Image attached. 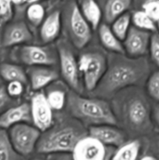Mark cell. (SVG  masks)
I'll list each match as a JSON object with an SVG mask.
<instances>
[{"mask_svg": "<svg viewBox=\"0 0 159 160\" xmlns=\"http://www.w3.org/2000/svg\"><path fill=\"white\" fill-rule=\"evenodd\" d=\"M0 160H26L11 144L8 131L0 128Z\"/></svg>", "mask_w": 159, "mask_h": 160, "instance_id": "cell-23", "label": "cell"}, {"mask_svg": "<svg viewBox=\"0 0 159 160\" xmlns=\"http://www.w3.org/2000/svg\"><path fill=\"white\" fill-rule=\"evenodd\" d=\"M88 135L85 127L72 117L62 120L42 132L36 146V151L42 154L72 153L78 142Z\"/></svg>", "mask_w": 159, "mask_h": 160, "instance_id": "cell-3", "label": "cell"}, {"mask_svg": "<svg viewBox=\"0 0 159 160\" xmlns=\"http://www.w3.org/2000/svg\"><path fill=\"white\" fill-rule=\"evenodd\" d=\"M67 94L60 89L50 91L46 95L47 101L52 110L59 111L63 109L66 103Z\"/></svg>", "mask_w": 159, "mask_h": 160, "instance_id": "cell-27", "label": "cell"}, {"mask_svg": "<svg viewBox=\"0 0 159 160\" xmlns=\"http://www.w3.org/2000/svg\"><path fill=\"white\" fill-rule=\"evenodd\" d=\"M141 2L142 3L146 2H159V0H141Z\"/></svg>", "mask_w": 159, "mask_h": 160, "instance_id": "cell-39", "label": "cell"}, {"mask_svg": "<svg viewBox=\"0 0 159 160\" xmlns=\"http://www.w3.org/2000/svg\"><path fill=\"white\" fill-rule=\"evenodd\" d=\"M132 5V0H106L103 16L107 23H112L118 17L127 12Z\"/></svg>", "mask_w": 159, "mask_h": 160, "instance_id": "cell-20", "label": "cell"}, {"mask_svg": "<svg viewBox=\"0 0 159 160\" xmlns=\"http://www.w3.org/2000/svg\"><path fill=\"white\" fill-rule=\"evenodd\" d=\"M32 160H44V159H41V158H35V159H34Z\"/></svg>", "mask_w": 159, "mask_h": 160, "instance_id": "cell-41", "label": "cell"}, {"mask_svg": "<svg viewBox=\"0 0 159 160\" xmlns=\"http://www.w3.org/2000/svg\"><path fill=\"white\" fill-rule=\"evenodd\" d=\"M152 33L143 31L136 27L129 28L123 40L125 52L131 58L144 57L149 52V45Z\"/></svg>", "mask_w": 159, "mask_h": 160, "instance_id": "cell-12", "label": "cell"}, {"mask_svg": "<svg viewBox=\"0 0 159 160\" xmlns=\"http://www.w3.org/2000/svg\"><path fill=\"white\" fill-rule=\"evenodd\" d=\"M146 87L150 98L159 102V70L151 73L146 82Z\"/></svg>", "mask_w": 159, "mask_h": 160, "instance_id": "cell-28", "label": "cell"}, {"mask_svg": "<svg viewBox=\"0 0 159 160\" xmlns=\"http://www.w3.org/2000/svg\"><path fill=\"white\" fill-rule=\"evenodd\" d=\"M33 41V34L26 23L23 21L9 23L4 27L1 38V46L10 48L28 44Z\"/></svg>", "mask_w": 159, "mask_h": 160, "instance_id": "cell-13", "label": "cell"}, {"mask_svg": "<svg viewBox=\"0 0 159 160\" xmlns=\"http://www.w3.org/2000/svg\"><path fill=\"white\" fill-rule=\"evenodd\" d=\"M112 147L104 145L90 135L81 139L72 152L73 160H110L113 156Z\"/></svg>", "mask_w": 159, "mask_h": 160, "instance_id": "cell-10", "label": "cell"}, {"mask_svg": "<svg viewBox=\"0 0 159 160\" xmlns=\"http://www.w3.org/2000/svg\"><path fill=\"white\" fill-rule=\"evenodd\" d=\"M149 53L151 59L156 67H159V33L151 34L149 45Z\"/></svg>", "mask_w": 159, "mask_h": 160, "instance_id": "cell-30", "label": "cell"}, {"mask_svg": "<svg viewBox=\"0 0 159 160\" xmlns=\"http://www.w3.org/2000/svg\"><path fill=\"white\" fill-rule=\"evenodd\" d=\"M151 73V65L145 56L131 58L113 53L102 79L92 92L93 95L102 99L110 98L123 89L143 84Z\"/></svg>", "mask_w": 159, "mask_h": 160, "instance_id": "cell-1", "label": "cell"}, {"mask_svg": "<svg viewBox=\"0 0 159 160\" xmlns=\"http://www.w3.org/2000/svg\"><path fill=\"white\" fill-rule=\"evenodd\" d=\"M28 75L34 91L41 90L59 78V73L49 67H31L28 70Z\"/></svg>", "mask_w": 159, "mask_h": 160, "instance_id": "cell-16", "label": "cell"}, {"mask_svg": "<svg viewBox=\"0 0 159 160\" xmlns=\"http://www.w3.org/2000/svg\"><path fill=\"white\" fill-rule=\"evenodd\" d=\"M0 76L7 82L19 81L26 84L28 81L26 73L21 67L9 62L0 64Z\"/></svg>", "mask_w": 159, "mask_h": 160, "instance_id": "cell-21", "label": "cell"}, {"mask_svg": "<svg viewBox=\"0 0 159 160\" xmlns=\"http://www.w3.org/2000/svg\"><path fill=\"white\" fill-rule=\"evenodd\" d=\"M62 16L59 10H55L44 20L41 25L40 37L44 44L51 43L59 37L62 26Z\"/></svg>", "mask_w": 159, "mask_h": 160, "instance_id": "cell-17", "label": "cell"}, {"mask_svg": "<svg viewBox=\"0 0 159 160\" xmlns=\"http://www.w3.org/2000/svg\"><path fill=\"white\" fill-rule=\"evenodd\" d=\"M131 23V14L129 12H126L120 16L112 23V31L115 34V35L119 39L120 41H123L126 37Z\"/></svg>", "mask_w": 159, "mask_h": 160, "instance_id": "cell-25", "label": "cell"}, {"mask_svg": "<svg viewBox=\"0 0 159 160\" xmlns=\"http://www.w3.org/2000/svg\"><path fill=\"white\" fill-rule=\"evenodd\" d=\"M131 20L134 27L151 33L157 32L156 23L151 20L143 10H137L131 16Z\"/></svg>", "mask_w": 159, "mask_h": 160, "instance_id": "cell-24", "label": "cell"}, {"mask_svg": "<svg viewBox=\"0 0 159 160\" xmlns=\"http://www.w3.org/2000/svg\"><path fill=\"white\" fill-rule=\"evenodd\" d=\"M79 8L90 28L97 30L100 26L102 12L96 0H79Z\"/></svg>", "mask_w": 159, "mask_h": 160, "instance_id": "cell-18", "label": "cell"}, {"mask_svg": "<svg viewBox=\"0 0 159 160\" xmlns=\"http://www.w3.org/2000/svg\"><path fill=\"white\" fill-rule=\"evenodd\" d=\"M98 29L100 42L101 45L108 51L117 54H125V50L121 41L115 35L110 27L107 23L100 24Z\"/></svg>", "mask_w": 159, "mask_h": 160, "instance_id": "cell-19", "label": "cell"}, {"mask_svg": "<svg viewBox=\"0 0 159 160\" xmlns=\"http://www.w3.org/2000/svg\"><path fill=\"white\" fill-rule=\"evenodd\" d=\"M26 15L28 21L33 26L38 27L45 20V9L41 3H34L26 8Z\"/></svg>", "mask_w": 159, "mask_h": 160, "instance_id": "cell-26", "label": "cell"}, {"mask_svg": "<svg viewBox=\"0 0 159 160\" xmlns=\"http://www.w3.org/2000/svg\"><path fill=\"white\" fill-rule=\"evenodd\" d=\"M8 134L14 149L26 157L36 149L41 132L34 126L24 123L12 126Z\"/></svg>", "mask_w": 159, "mask_h": 160, "instance_id": "cell-8", "label": "cell"}, {"mask_svg": "<svg viewBox=\"0 0 159 160\" xmlns=\"http://www.w3.org/2000/svg\"><path fill=\"white\" fill-rule=\"evenodd\" d=\"M107 64L105 56L98 52H86L80 56L79 70L88 92H93L96 88L107 70Z\"/></svg>", "mask_w": 159, "mask_h": 160, "instance_id": "cell-6", "label": "cell"}, {"mask_svg": "<svg viewBox=\"0 0 159 160\" xmlns=\"http://www.w3.org/2000/svg\"><path fill=\"white\" fill-rule=\"evenodd\" d=\"M19 61L30 67H51L59 62L57 48L46 45H24L17 51Z\"/></svg>", "mask_w": 159, "mask_h": 160, "instance_id": "cell-9", "label": "cell"}, {"mask_svg": "<svg viewBox=\"0 0 159 160\" xmlns=\"http://www.w3.org/2000/svg\"><path fill=\"white\" fill-rule=\"evenodd\" d=\"M142 10L154 22L159 20V2H146L141 4Z\"/></svg>", "mask_w": 159, "mask_h": 160, "instance_id": "cell-31", "label": "cell"}, {"mask_svg": "<svg viewBox=\"0 0 159 160\" xmlns=\"http://www.w3.org/2000/svg\"><path fill=\"white\" fill-rule=\"evenodd\" d=\"M143 92H136L124 102L123 118L126 126L133 132L147 134L154 130L150 103Z\"/></svg>", "mask_w": 159, "mask_h": 160, "instance_id": "cell-4", "label": "cell"}, {"mask_svg": "<svg viewBox=\"0 0 159 160\" xmlns=\"http://www.w3.org/2000/svg\"><path fill=\"white\" fill-rule=\"evenodd\" d=\"M141 144L137 139L126 142L114 152L111 160H137Z\"/></svg>", "mask_w": 159, "mask_h": 160, "instance_id": "cell-22", "label": "cell"}, {"mask_svg": "<svg viewBox=\"0 0 159 160\" xmlns=\"http://www.w3.org/2000/svg\"><path fill=\"white\" fill-rule=\"evenodd\" d=\"M88 135L108 147L119 148L126 142V133L112 125L90 127L88 128Z\"/></svg>", "mask_w": 159, "mask_h": 160, "instance_id": "cell-14", "label": "cell"}, {"mask_svg": "<svg viewBox=\"0 0 159 160\" xmlns=\"http://www.w3.org/2000/svg\"><path fill=\"white\" fill-rule=\"evenodd\" d=\"M13 17V5L11 0H0V28L10 22Z\"/></svg>", "mask_w": 159, "mask_h": 160, "instance_id": "cell-29", "label": "cell"}, {"mask_svg": "<svg viewBox=\"0 0 159 160\" xmlns=\"http://www.w3.org/2000/svg\"><path fill=\"white\" fill-rule=\"evenodd\" d=\"M56 48L62 78L72 91L80 94L82 91L80 78V72L74 53L68 44L64 41H61L58 43Z\"/></svg>", "mask_w": 159, "mask_h": 160, "instance_id": "cell-7", "label": "cell"}, {"mask_svg": "<svg viewBox=\"0 0 159 160\" xmlns=\"http://www.w3.org/2000/svg\"><path fill=\"white\" fill-rule=\"evenodd\" d=\"M32 122L41 132H45L54 123L53 110L47 101L46 95L38 92L33 95L31 102Z\"/></svg>", "mask_w": 159, "mask_h": 160, "instance_id": "cell-11", "label": "cell"}, {"mask_svg": "<svg viewBox=\"0 0 159 160\" xmlns=\"http://www.w3.org/2000/svg\"><path fill=\"white\" fill-rule=\"evenodd\" d=\"M153 140H154V144L155 147L159 149V134H157Z\"/></svg>", "mask_w": 159, "mask_h": 160, "instance_id": "cell-37", "label": "cell"}, {"mask_svg": "<svg viewBox=\"0 0 159 160\" xmlns=\"http://www.w3.org/2000/svg\"><path fill=\"white\" fill-rule=\"evenodd\" d=\"M140 160H158L156 157L152 156H145L142 157Z\"/></svg>", "mask_w": 159, "mask_h": 160, "instance_id": "cell-38", "label": "cell"}, {"mask_svg": "<svg viewBox=\"0 0 159 160\" xmlns=\"http://www.w3.org/2000/svg\"><path fill=\"white\" fill-rule=\"evenodd\" d=\"M53 160H73V158H72V156H70V155L62 154L61 156H57L55 159Z\"/></svg>", "mask_w": 159, "mask_h": 160, "instance_id": "cell-36", "label": "cell"}, {"mask_svg": "<svg viewBox=\"0 0 159 160\" xmlns=\"http://www.w3.org/2000/svg\"><path fill=\"white\" fill-rule=\"evenodd\" d=\"M156 27H157V31L159 33V20L156 22Z\"/></svg>", "mask_w": 159, "mask_h": 160, "instance_id": "cell-40", "label": "cell"}, {"mask_svg": "<svg viewBox=\"0 0 159 160\" xmlns=\"http://www.w3.org/2000/svg\"><path fill=\"white\" fill-rule=\"evenodd\" d=\"M32 122L31 105L24 102L19 106H11L0 115V128L9 129L19 123Z\"/></svg>", "mask_w": 159, "mask_h": 160, "instance_id": "cell-15", "label": "cell"}, {"mask_svg": "<svg viewBox=\"0 0 159 160\" xmlns=\"http://www.w3.org/2000/svg\"><path fill=\"white\" fill-rule=\"evenodd\" d=\"M67 111L85 128L101 125L116 126V117L112 106L105 99L100 98H86L70 91L67 93Z\"/></svg>", "mask_w": 159, "mask_h": 160, "instance_id": "cell-2", "label": "cell"}, {"mask_svg": "<svg viewBox=\"0 0 159 160\" xmlns=\"http://www.w3.org/2000/svg\"><path fill=\"white\" fill-rule=\"evenodd\" d=\"M65 9L64 18L67 34L76 48H84L91 39V28L83 17L76 2H69Z\"/></svg>", "mask_w": 159, "mask_h": 160, "instance_id": "cell-5", "label": "cell"}, {"mask_svg": "<svg viewBox=\"0 0 159 160\" xmlns=\"http://www.w3.org/2000/svg\"><path fill=\"white\" fill-rule=\"evenodd\" d=\"M23 87H24V84H22L21 82L12 81V82H9L6 87V91L11 98H15L22 95L23 92Z\"/></svg>", "mask_w": 159, "mask_h": 160, "instance_id": "cell-32", "label": "cell"}, {"mask_svg": "<svg viewBox=\"0 0 159 160\" xmlns=\"http://www.w3.org/2000/svg\"><path fill=\"white\" fill-rule=\"evenodd\" d=\"M12 1L13 7L18 8V9H23V8H27L31 5L34 3H41L42 1H46V0H11Z\"/></svg>", "mask_w": 159, "mask_h": 160, "instance_id": "cell-34", "label": "cell"}, {"mask_svg": "<svg viewBox=\"0 0 159 160\" xmlns=\"http://www.w3.org/2000/svg\"><path fill=\"white\" fill-rule=\"evenodd\" d=\"M12 98H11L6 91V87L0 86V115L6 110L8 106L12 102Z\"/></svg>", "mask_w": 159, "mask_h": 160, "instance_id": "cell-33", "label": "cell"}, {"mask_svg": "<svg viewBox=\"0 0 159 160\" xmlns=\"http://www.w3.org/2000/svg\"><path fill=\"white\" fill-rule=\"evenodd\" d=\"M151 119L154 129L157 130L159 134V102H157L151 109Z\"/></svg>", "mask_w": 159, "mask_h": 160, "instance_id": "cell-35", "label": "cell"}]
</instances>
